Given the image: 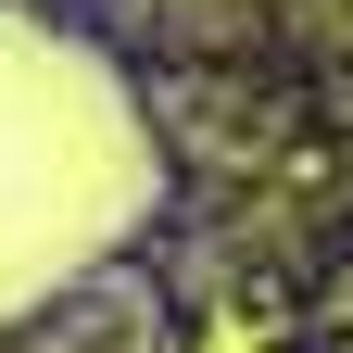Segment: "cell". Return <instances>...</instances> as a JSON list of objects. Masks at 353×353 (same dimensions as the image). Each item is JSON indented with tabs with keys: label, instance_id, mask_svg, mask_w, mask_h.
I'll return each instance as SVG.
<instances>
[{
	"label": "cell",
	"instance_id": "cell-1",
	"mask_svg": "<svg viewBox=\"0 0 353 353\" xmlns=\"http://www.w3.org/2000/svg\"><path fill=\"white\" fill-rule=\"evenodd\" d=\"M139 202H152V139L114 63L0 26V316L76 278L88 252H114Z\"/></svg>",
	"mask_w": 353,
	"mask_h": 353
}]
</instances>
